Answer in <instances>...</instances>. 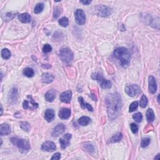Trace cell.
Here are the masks:
<instances>
[{
	"mask_svg": "<svg viewBox=\"0 0 160 160\" xmlns=\"http://www.w3.org/2000/svg\"><path fill=\"white\" fill-rule=\"evenodd\" d=\"M44 9V5L43 3H38L37 6H35L34 9V13L35 14H38V13H41V12L43 11Z\"/></svg>",
	"mask_w": 160,
	"mask_h": 160,
	"instance_id": "cell-28",
	"label": "cell"
},
{
	"mask_svg": "<svg viewBox=\"0 0 160 160\" xmlns=\"http://www.w3.org/2000/svg\"><path fill=\"white\" fill-rule=\"evenodd\" d=\"M41 148L43 151H48V152H53L56 150V145L53 141H48L42 144Z\"/></svg>",
	"mask_w": 160,
	"mask_h": 160,
	"instance_id": "cell-13",
	"label": "cell"
},
{
	"mask_svg": "<svg viewBox=\"0 0 160 160\" xmlns=\"http://www.w3.org/2000/svg\"><path fill=\"white\" fill-rule=\"evenodd\" d=\"M59 57L62 61L67 65H70L73 59V53L68 48H63L59 51Z\"/></svg>",
	"mask_w": 160,
	"mask_h": 160,
	"instance_id": "cell-4",
	"label": "cell"
},
{
	"mask_svg": "<svg viewBox=\"0 0 160 160\" xmlns=\"http://www.w3.org/2000/svg\"><path fill=\"white\" fill-rule=\"evenodd\" d=\"M1 114H3V108H2V106H1Z\"/></svg>",
	"mask_w": 160,
	"mask_h": 160,
	"instance_id": "cell-42",
	"label": "cell"
},
{
	"mask_svg": "<svg viewBox=\"0 0 160 160\" xmlns=\"http://www.w3.org/2000/svg\"><path fill=\"white\" fill-rule=\"evenodd\" d=\"M159 159V154H157V157L154 158V159Z\"/></svg>",
	"mask_w": 160,
	"mask_h": 160,
	"instance_id": "cell-41",
	"label": "cell"
},
{
	"mask_svg": "<svg viewBox=\"0 0 160 160\" xmlns=\"http://www.w3.org/2000/svg\"><path fill=\"white\" fill-rule=\"evenodd\" d=\"M58 23L60 26L65 28V27H67L68 25L69 21H68V19L66 17H63L61 19H59Z\"/></svg>",
	"mask_w": 160,
	"mask_h": 160,
	"instance_id": "cell-29",
	"label": "cell"
},
{
	"mask_svg": "<svg viewBox=\"0 0 160 160\" xmlns=\"http://www.w3.org/2000/svg\"><path fill=\"white\" fill-rule=\"evenodd\" d=\"M107 113L110 120L117 119L122 108V100L119 94L117 93H110L106 97Z\"/></svg>",
	"mask_w": 160,
	"mask_h": 160,
	"instance_id": "cell-1",
	"label": "cell"
},
{
	"mask_svg": "<svg viewBox=\"0 0 160 160\" xmlns=\"http://www.w3.org/2000/svg\"><path fill=\"white\" fill-rule=\"evenodd\" d=\"M11 53L10 51L7 48H4L1 51V57L3 59H8L11 57Z\"/></svg>",
	"mask_w": 160,
	"mask_h": 160,
	"instance_id": "cell-27",
	"label": "cell"
},
{
	"mask_svg": "<svg viewBox=\"0 0 160 160\" xmlns=\"http://www.w3.org/2000/svg\"><path fill=\"white\" fill-rule=\"evenodd\" d=\"M146 119L148 122L152 123L155 119L154 113L152 109H148L146 111Z\"/></svg>",
	"mask_w": 160,
	"mask_h": 160,
	"instance_id": "cell-23",
	"label": "cell"
},
{
	"mask_svg": "<svg viewBox=\"0 0 160 160\" xmlns=\"http://www.w3.org/2000/svg\"><path fill=\"white\" fill-rule=\"evenodd\" d=\"M133 118L137 123H140L143 119V116L141 113H135L133 115Z\"/></svg>",
	"mask_w": 160,
	"mask_h": 160,
	"instance_id": "cell-34",
	"label": "cell"
},
{
	"mask_svg": "<svg viewBox=\"0 0 160 160\" xmlns=\"http://www.w3.org/2000/svg\"><path fill=\"white\" fill-rule=\"evenodd\" d=\"M66 126L63 124H58V125L56 126L53 132H52V136L53 137H58L60 134H62L66 130Z\"/></svg>",
	"mask_w": 160,
	"mask_h": 160,
	"instance_id": "cell-12",
	"label": "cell"
},
{
	"mask_svg": "<svg viewBox=\"0 0 160 160\" xmlns=\"http://www.w3.org/2000/svg\"><path fill=\"white\" fill-rule=\"evenodd\" d=\"M41 80H42V82L44 83H47V84L51 83L53 81L54 77L53 75H52L49 73H45L42 74Z\"/></svg>",
	"mask_w": 160,
	"mask_h": 160,
	"instance_id": "cell-18",
	"label": "cell"
},
{
	"mask_svg": "<svg viewBox=\"0 0 160 160\" xmlns=\"http://www.w3.org/2000/svg\"><path fill=\"white\" fill-rule=\"evenodd\" d=\"M55 114L52 109H47L45 113V118L48 122H51L54 119Z\"/></svg>",
	"mask_w": 160,
	"mask_h": 160,
	"instance_id": "cell-19",
	"label": "cell"
},
{
	"mask_svg": "<svg viewBox=\"0 0 160 160\" xmlns=\"http://www.w3.org/2000/svg\"><path fill=\"white\" fill-rule=\"evenodd\" d=\"M157 90V84L156 79L153 77L150 76L149 77V91L151 94H154Z\"/></svg>",
	"mask_w": 160,
	"mask_h": 160,
	"instance_id": "cell-14",
	"label": "cell"
},
{
	"mask_svg": "<svg viewBox=\"0 0 160 160\" xmlns=\"http://www.w3.org/2000/svg\"><path fill=\"white\" fill-rule=\"evenodd\" d=\"M158 103H159V95L158 96Z\"/></svg>",
	"mask_w": 160,
	"mask_h": 160,
	"instance_id": "cell-43",
	"label": "cell"
},
{
	"mask_svg": "<svg viewBox=\"0 0 160 160\" xmlns=\"http://www.w3.org/2000/svg\"><path fill=\"white\" fill-rule=\"evenodd\" d=\"M18 19L23 23H28L31 21V16L30 14L25 13L18 15Z\"/></svg>",
	"mask_w": 160,
	"mask_h": 160,
	"instance_id": "cell-21",
	"label": "cell"
},
{
	"mask_svg": "<svg viewBox=\"0 0 160 160\" xmlns=\"http://www.w3.org/2000/svg\"><path fill=\"white\" fill-rule=\"evenodd\" d=\"M59 117L62 119H68L71 115V111L68 108H63L59 110L58 113Z\"/></svg>",
	"mask_w": 160,
	"mask_h": 160,
	"instance_id": "cell-16",
	"label": "cell"
},
{
	"mask_svg": "<svg viewBox=\"0 0 160 160\" xmlns=\"http://www.w3.org/2000/svg\"><path fill=\"white\" fill-rule=\"evenodd\" d=\"M61 11H62V8L61 6H56L55 8H54V12H53V17L54 18L57 19L59 17V16L60 15V14L61 13Z\"/></svg>",
	"mask_w": 160,
	"mask_h": 160,
	"instance_id": "cell-30",
	"label": "cell"
},
{
	"mask_svg": "<svg viewBox=\"0 0 160 160\" xmlns=\"http://www.w3.org/2000/svg\"><path fill=\"white\" fill-rule=\"evenodd\" d=\"M130 128L132 131V133L136 134L138 131V126L135 123H131L130 125Z\"/></svg>",
	"mask_w": 160,
	"mask_h": 160,
	"instance_id": "cell-37",
	"label": "cell"
},
{
	"mask_svg": "<svg viewBox=\"0 0 160 160\" xmlns=\"http://www.w3.org/2000/svg\"><path fill=\"white\" fill-rule=\"evenodd\" d=\"M78 101L80 104V106H81V107L82 108L88 109V111H93V107H92L91 105H90V104L85 102L83 97H79L78 98Z\"/></svg>",
	"mask_w": 160,
	"mask_h": 160,
	"instance_id": "cell-22",
	"label": "cell"
},
{
	"mask_svg": "<svg viewBox=\"0 0 160 160\" xmlns=\"http://www.w3.org/2000/svg\"><path fill=\"white\" fill-rule=\"evenodd\" d=\"M74 18L77 23L79 25H83L86 23L85 13L81 9H78L74 13Z\"/></svg>",
	"mask_w": 160,
	"mask_h": 160,
	"instance_id": "cell-9",
	"label": "cell"
},
{
	"mask_svg": "<svg viewBox=\"0 0 160 160\" xmlns=\"http://www.w3.org/2000/svg\"><path fill=\"white\" fill-rule=\"evenodd\" d=\"M71 137L72 136L71 134L67 133L64 135L62 138L59 139V143L62 149H66L68 146H69Z\"/></svg>",
	"mask_w": 160,
	"mask_h": 160,
	"instance_id": "cell-11",
	"label": "cell"
},
{
	"mask_svg": "<svg viewBox=\"0 0 160 160\" xmlns=\"http://www.w3.org/2000/svg\"><path fill=\"white\" fill-rule=\"evenodd\" d=\"M72 97V92L71 91H66L63 92L59 97L60 101L63 103H69L71 101Z\"/></svg>",
	"mask_w": 160,
	"mask_h": 160,
	"instance_id": "cell-15",
	"label": "cell"
},
{
	"mask_svg": "<svg viewBox=\"0 0 160 160\" xmlns=\"http://www.w3.org/2000/svg\"><path fill=\"white\" fill-rule=\"evenodd\" d=\"M151 140L149 138H144L141 140V146L142 148H146L150 145Z\"/></svg>",
	"mask_w": 160,
	"mask_h": 160,
	"instance_id": "cell-33",
	"label": "cell"
},
{
	"mask_svg": "<svg viewBox=\"0 0 160 160\" xmlns=\"http://www.w3.org/2000/svg\"><path fill=\"white\" fill-rule=\"evenodd\" d=\"M57 96V93L54 90H51L48 91L45 94V99L47 101L52 102L54 101V99Z\"/></svg>",
	"mask_w": 160,
	"mask_h": 160,
	"instance_id": "cell-20",
	"label": "cell"
},
{
	"mask_svg": "<svg viewBox=\"0 0 160 160\" xmlns=\"http://www.w3.org/2000/svg\"><path fill=\"white\" fill-rule=\"evenodd\" d=\"M126 93L131 97H135L141 92L140 88L137 85H127L125 87Z\"/></svg>",
	"mask_w": 160,
	"mask_h": 160,
	"instance_id": "cell-8",
	"label": "cell"
},
{
	"mask_svg": "<svg viewBox=\"0 0 160 160\" xmlns=\"http://www.w3.org/2000/svg\"><path fill=\"white\" fill-rule=\"evenodd\" d=\"M23 108L25 110H34L38 108V104L34 101L31 95L27 97V99L24 100L23 103Z\"/></svg>",
	"mask_w": 160,
	"mask_h": 160,
	"instance_id": "cell-7",
	"label": "cell"
},
{
	"mask_svg": "<svg viewBox=\"0 0 160 160\" xmlns=\"http://www.w3.org/2000/svg\"><path fill=\"white\" fill-rule=\"evenodd\" d=\"M10 141L14 146L18 148L22 153H26L31 148L29 142L25 139L18 138H11Z\"/></svg>",
	"mask_w": 160,
	"mask_h": 160,
	"instance_id": "cell-3",
	"label": "cell"
},
{
	"mask_svg": "<svg viewBox=\"0 0 160 160\" xmlns=\"http://www.w3.org/2000/svg\"><path fill=\"white\" fill-rule=\"evenodd\" d=\"M60 158H61V154H60L59 153H55L54 154H53V157H51V159H59Z\"/></svg>",
	"mask_w": 160,
	"mask_h": 160,
	"instance_id": "cell-39",
	"label": "cell"
},
{
	"mask_svg": "<svg viewBox=\"0 0 160 160\" xmlns=\"http://www.w3.org/2000/svg\"><path fill=\"white\" fill-rule=\"evenodd\" d=\"M85 148L86 151H87L89 153H93L94 152V147L92 145H90V144H87V145H85Z\"/></svg>",
	"mask_w": 160,
	"mask_h": 160,
	"instance_id": "cell-38",
	"label": "cell"
},
{
	"mask_svg": "<svg viewBox=\"0 0 160 160\" xmlns=\"http://www.w3.org/2000/svg\"><path fill=\"white\" fill-rule=\"evenodd\" d=\"M42 50H43V53H50V52H51L52 51V47L50 45H49V44H46V45L43 46Z\"/></svg>",
	"mask_w": 160,
	"mask_h": 160,
	"instance_id": "cell-36",
	"label": "cell"
},
{
	"mask_svg": "<svg viewBox=\"0 0 160 160\" xmlns=\"http://www.w3.org/2000/svg\"><path fill=\"white\" fill-rule=\"evenodd\" d=\"M140 106H141V108H145L147 105H148V99L146 98V97L145 95H143L141 98V99H140Z\"/></svg>",
	"mask_w": 160,
	"mask_h": 160,
	"instance_id": "cell-32",
	"label": "cell"
},
{
	"mask_svg": "<svg viewBox=\"0 0 160 160\" xmlns=\"http://www.w3.org/2000/svg\"><path fill=\"white\" fill-rule=\"evenodd\" d=\"M11 133V128L8 124H2L0 126V134L1 136L8 135Z\"/></svg>",
	"mask_w": 160,
	"mask_h": 160,
	"instance_id": "cell-17",
	"label": "cell"
},
{
	"mask_svg": "<svg viewBox=\"0 0 160 160\" xmlns=\"http://www.w3.org/2000/svg\"><path fill=\"white\" fill-rule=\"evenodd\" d=\"M20 127H21V128L23 130L27 131V132H28L30 130V124L28 122H26V121L21 122V123H20Z\"/></svg>",
	"mask_w": 160,
	"mask_h": 160,
	"instance_id": "cell-31",
	"label": "cell"
},
{
	"mask_svg": "<svg viewBox=\"0 0 160 160\" xmlns=\"http://www.w3.org/2000/svg\"><path fill=\"white\" fill-rule=\"evenodd\" d=\"M80 3H83L84 5H88L91 3V1H87V0H86V1H80Z\"/></svg>",
	"mask_w": 160,
	"mask_h": 160,
	"instance_id": "cell-40",
	"label": "cell"
},
{
	"mask_svg": "<svg viewBox=\"0 0 160 160\" xmlns=\"http://www.w3.org/2000/svg\"><path fill=\"white\" fill-rule=\"evenodd\" d=\"M114 56L120 61L122 67L126 68L129 66L131 55L128 50L124 47H118L114 50Z\"/></svg>",
	"mask_w": 160,
	"mask_h": 160,
	"instance_id": "cell-2",
	"label": "cell"
},
{
	"mask_svg": "<svg viewBox=\"0 0 160 160\" xmlns=\"http://www.w3.org/2000/svg\"><path fill=\"white\" fill-rule=\"evenodd\" d=\"M138 107V101H134L132 103L130 106V108H129V112H133L135 110H137Z\"/></svg>",
	"mask_w": 160,
	"mask_h": 160,
	"instance_id": "cell-35",
	"label": "cell"
},
{
	"mask_svg": "<svg viewBox=\"0 0 160 160\" xmlns=\"http://www.w3.org/2000/svg\"><path fill=\"white\" fill-rule=\"evenodd\" d=\"M23 73V74L28 78L33 77L34 74L33 70L31 68H26L25 69H24Z\"/></svg>",
	"mask_w": 160,
	"mask_h": 160,
	"instance_id": "cell-26",
	"label": "cell"
},
{
	"mask_svg": "<svg viewBox=\"0 0 160 160\" xmlns=\"http://www.w3.org/2000/svg\"><path fill=\"white\" fill-rule=\"evenodd\" d=\"M95 12L99 17L106 18L113 13V9L105 5H98L95 7Z\"/></svg>",
	"mask_w": 160,
	"mask_h": 160,
	"instance_id": "cell-6",
	"label": "cell"
},
{
	"mask_svg": "<svg viewBox=\"0 0 160 160\" xmlns=\"http://www.w3.org/2000/svg\"><path fill=\"white\" fill-rule=\"evenodd\" d=\"M91 78L97 80L103 89H110L112 86V83L110 81L104 78L103 76L98 73L92 74Z\"/></svg>",
	"mask_w": 160,
	"mask_h": 160,
	"instance_id": "cell-5",
	"label": "cell"
},
{
	"mask_svg": "<svg viewBox=\"0 0 160 160\" xmlns=\"http://www.w3.org/2000/svg\"><path fill=\"white\" fill-rule=\"evenodd\" d=\"M91 121L90 118L88 117H82L78 119V123L81 126H87Z\"/></svg>",
	"mask_w": 160,
	"mask_h": 160,
	"instance_id": "cell-25",
	"label": "cell"
},
{
	"mask_svg": "<svg viewBox=\"0 0 160 160\" xmlns=\"http://www.w3.org/2000/svg\"><path fill=\"white\" fill-rule=\"evenodd\" d=\"M123 139V134L121 133H118L113 135L111 138L110 139L109 142L114 143H118L119 142Z\"/></svg>",
	"mask_w": 160,
	"mask_h": 160,
	"instance_id": "cell-24",
	"label": "cell"
},
{
	"mask_svg": "<svg viewBox=\"0 0 160 160\" xmlns=\"http://www.w3.org/2000/svg\"><path fill=\"white\" fill-rule=\"evenodd\" d=\"M18 99V91L17 86H14L11 89L8 96V102L10 105H14L17 102Z\"/></svg>",
	"mask_w": 160,
	"mask_h": 160,
	"instance_id": "cell-10",
	"label": "cell"
}]
</instances>
